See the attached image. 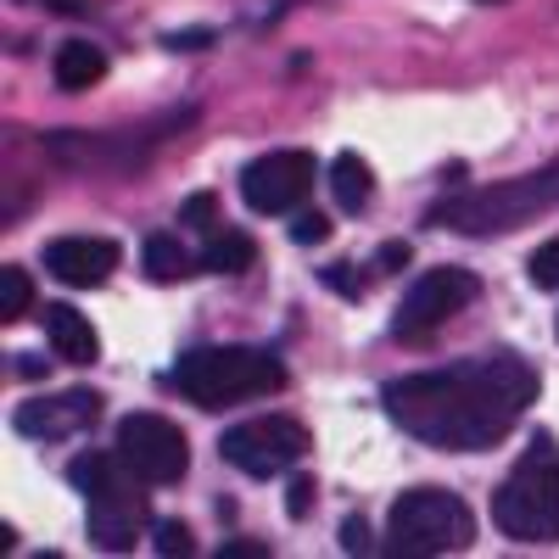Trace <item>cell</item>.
I'll use <instances>...</instances> for the list:
<instances>
[{
	"label": "cell",
	"mask_w": 559,
	"mask_h": 559,
	"mask_svg": "<svg viewBox=\"0 0 559 559\" xmlns=\"http://www.w3.org/2000/svg\"><path fill=\"white\" fill-rule=\"evenodd\" d=\"M543 381L521 353H481L442 369H414L381 386V408L397 431L437 453H487L521 426Z\"/></svg>",
	"instance_id": "obj_1"
},
{
	"label": "cell",
	"mask_w": 559,
	"mask_h": 559,
	"mask_svg": "<svg viewBox=\"0 0 559 559\" xmlns=\"http://www.w3.org/2000/svg\"><path fill=\"white\" fill-rule=\"evenodd\" d=\"M559 207V163H543L521 179L476 185V191H453L426 207V224H442L453 236H503V229H526L543 213Z\"/></svg>",
	"instance_id": "obj_2"
},
{
	"label": "cell",
	"mask_w": 559,
	"mask_h": 559,
	"mask_svg": "<svg viewBox=\"0 0 559 559\" xmlns=\"http://www.w3.org/2000/svg\"><path fill=\"white\" fill-rule=\"evenodd\" d=\"M68 481L84 492V532L102 554H129L140 537H152V509L146 481L112 453H79L68 464Z\"/></svg>",
	"instance_id": "obj_3"
},
{
	"label": "cell",
	"mask_w": 559,
	"mask_h": 559,
	"mask_svg": "<svg viewBox=\"0 0 559 559\" xmlns=\"http://www.w3.org/2000/svg\"><path fill=\"white\" fill-rule=\"evenodd\" d=\"M168 386L197 408H229V403L280 392L286 386V364L269 347H197L168 369Z\"/></svg>",
	"instance_id": "obj_4"
},
{
	"label": "cell",
	"mask_w": 559,
	"mask_h": 559,
	"mask_svg": "<svg viewBox=\"0 0 559 559\" xmlns=\"http://www.w3.org/2000/svg\"><path fill=\"white\" fill-rule=\"evenodd\" d=\"M492 526L509 543H559V442L548 431L515 459L492 492Z\"/></svg>",
	"instance_id": "obj_5"
},
{
	"label": "cell",
	"mask_w": 559,
	"mask_h": 559,
	"mask_svg": "<svg viewBox=\"0 0 559 559\" xmlns=\"http://www.w3.org/2000/svg\"><path fill=\"white\" fill-rule=\"evenodd\" d=\"M476 543L471 503L448 487H408L386 509V554L392 559H426V554H459Z\"/></svg>",
	"instance_id": "obj_6"
},
{
	"label": "cell",
	"mask_w": 559,
	"mask_h": 559,
	"mask_svg": "<svg viewBox=\"0 0 559 559\" xmlns=\"http://www.w3.org/2000/svg\"><path fill=\"white\" fill-rule=\"evenodd\" d=\"M313 448L308 426L292 414H258V419H241L218 437V453L229 471H241L252 481H269V476H286L292 464H302Z\"/></svg>",
	"instance_id": "obj_7"
},
{
	"label": "cell",
	"mask_w": 559,
	"mask_h": 559,
	"mask_svg": "<svg viewBox=\"0 0 559 559\" xmlns=\"http://www.w3.org/2000/svg\"><path fill=\"white\" fill-rule=\"evenodd\" d=\"M481 297V280L471 269H459V263H442V269H426L414 280V286L403 292L397 313H392V336L397 342H426L431 331H442V324L459 313V308H471Z\"/></svg>",
	"instance_id": "obj_8"
},
{
	"label": "cell",
	"mask_w": 559,
	"mask_h": 559,
	"mask_svg": "<svg viewBox=\"0 0 559 559\" xmlns=\"http://www.w3.org/2000/svg\"><path fill=\"white\" fill-rule=\"evenodd\" d=\"M118 459L146 487H174L185 471H191L185 431L174 426L168 414H123L118 419Z\"/></svg>",
	"instance_id": "obj_9"
},
{
	"label": "cell",
	"mask_w": 559,
	"mask_h": 559,
	"mask_svg": "<svg viewBox=\"0 0 559 559\" xmlns=\"http://www.w3.org/2000/svg\"><path fill=\"white\" fill-rule=\"evenodd\" d=\"M313 191V152H263L241 168V197L252 213H292Z\"/></svg>",
	"instance_id": "obj_10"
},
{
	"label": "cell",
	"mask_w": 559,
	"mask_h": 559,
	"mask_svg": "<svg viewBox=\"0 0 559 559\" xmlns=\"http://www.w3.org/2000/svg\"><path fill=\"white\" fill-rule=\"evenodd\" d=\"M102 419V397L96 392H62V397H34L12 414L17 437H34V442H68L79 431H90Z\"/></svg>",
	"instance_id": "obj_11"
},
{
	"label": "cell",
	"mask_w": 559,
	"mask_h": 559,
	"mask_svg": "<svg viewBox=\"0 0 559 559\" xmlns=\"http://www.w3.org/2000/svg\"><path fill=\"white\" fill-rule=\"evenodd\" d=\"M39 263L51 269L62 286L90 292V286H107V274L118 269V241H107V236H57V241H45Z\"/></svg>",
	"instance_id": "obj_12"
},
{
	"label": "cell",
	"mask_w": 559,
	"mask_h": 559,
	"mask_svg": "<svg viewBox=\"0 0 559 559\" xmlns=\"http://www.w3.org/2000/svg\"><path fill=\"white\" fill-rule=\"evenodd\" d=\"M45 336H51V353L68 358V364H96V358H102L96 324H90L79 308H68V302H51V308H45Z\"/></svg>",
	"instance_id": "obj_13"
},
{
	"label": "cell",
	"mask_w": 559,
	"mask_h": 559,
	"mask_svg": "<svg viewBox=\"0 0 559 559\" xmlns=\"http://www.w3.org/2000/svg\"><path fill=\"white\" fill-rule=\"evenodd\" d=\"M331 197H336L342 213H364L369 207V197H376V174H369V163L358 152H342L331 163Z\"/></svg>",
	"instance_id": "obj_14"
},
{
	"label": "cell",
	"mask_w": 559,
	"mask_h": 559,
	"mask_svg": "<svg viewBox=\"0 0 559 559\" xmlns=\"http://www.w3.org/2000/svg\"><path fill=\"white\" fill-rule=\"evenodd\" d=\"M252 263H258V247H252V236H241V229L207 236V247L197 258V269H207V274H247Z\"/></svg>",
	"instance_id": "obj_15"
},
{
	"label": "cell",
	"mask_w": 559,
	"mask_h": 559,
	"mask_svg": "<svg viewBox=\"0 0 559 559\" xmlns=\"http://www.w3.org/2000/svg\"><path fill=\"white\" fill-rule=\"evenodd\" d=\"M107 73V57H102V45H90V39H73L57 51V84L62 90H90V84H102Z\"/></svg>",
	"instance_id": "obj_16"
},
{
	"label": "cell",
	"mask_w": 559,
	"mask_h": 559,
	"mask_svg": "<svg viewBox=\"0 0 559 559\" xmlns=\"http://www.w3.org/2000/svg\"><path fill=\"white\" fill-rule=\"evenodd\" d=\"M140 263H146V280H157V286H174V280H185L197 269V258L185 252L174 236H146V247H140Z\"/></svg>",
	"instance_id": "obj_17"
},
{
	"label": "cell",
	"mask_w": 559,
	"mask_h": 559,
	"mask_svg": "<svg viewBox=\"0 0 559 559\" xmlns=\"http://www.w3.org/2000/svg\"><path fill=\"white\" fill-rule=\"evenodd\" d=\"M28 302H34L28 269H23V263H7V269H0V324H17Z\"/></svg>",
	"instance_id": "obj_18"
},
{
	"label": "cell",
	"mask_w": 559,
	"mask_h": 559,
	"mask_svg": "<svg viewBox=\"0 0 559 559\" xmlns=\"http://www.w3.org/2000/svg\"><path fill=\"white\" fill-rule=\"evenodd\" d=\"M152 543H157V554H168V559L197 554V543H191V526H185V521H157V526H152Z\"/></svg>",
	"instance_id": "obj_19"
},
{
	"label": "cell",
	"mask_w": 559,
	"mask_h": 559,
	"mask_svg": "<svg viewBox=\"0 0 559 559\" xmlns=\"http://www.w3.org/2000/svg\"><path fill=\"white\" fill-rule=\"evenodd\" d=\"M526 269H532V286H537V292H559V236L543 241V247L532 252Z\"/></svg>",
	"instance_id": "obj_20"
},
{
	"label": "cell",
	"mask_w": 559,
	"mask_h": 559,
	"mask_svg": "<svg viewBox=\"0 0 559 559\" xmlns=\"http://www.w3.org/2000/svg\"><path fill=\"white\" fill-rule=\"evenodd\" d=\"M324 236H331V218H324V213H297L292 218V241L297 247H319Z\"/></svg>",
	"instance_id": "obj_21"
},
{
	"label": "cell",
	"mask_w": 559,
	"mask_h": 559,
	"mask_svg": "<svg viewBox=\"0 0 559 559\" xmlns=\"http://www.w3.org/2000/svg\"><path fill=\"white\" fill-rule=\"evenodd\" d=\"M213 213H218V197H213V191H202V197H185V207H179V224L202 229V224H213Z\"/></svg>",
	"instance_id": "obj_22"
},
{
	"label": "cell",
	"mask_w": 559,
	"mask_h": 559,
	"mask_svg": "<svg viewBox=\"0 0 559 559\" xmlns=\"http://www.w3.org/2000/svg\"><path fill=\"white\" fill-rule=\"evenodd\" d=\"M308 509H313V476H292V481H286V515L302 521Z\"/></svg>",
	"instance_id": "obj_23"
},
{
	"label": "cell",
	"mask_w": 559,
	"mask_h": 559,
	"mask_svg": "<svg viewBox=\"0 0 559 559\" xmlns=\"http://www.w3.org/2000/svg\"><path fill=\"white\" fill-rule=\"evenodd\" d=\"M342 548L347 554H369L376 543H369V521L364 515H347V526H342Z\"/></svg>",
	"instance_id": "obj_24"
},
{
	"label": "cell",
	"mask_w": 559,
	"mask_h": 559,
	"mask_svg": "<svg viewBox=\"0 0 559 559\" xmlns=\"http://www.w3.org/2000/svg\"><path fill=\"white\" fill-rule=\"evenodd\" d=\"M12 376H23V381H45V376H51V358H39V353H17V358H12Z\"/></svg>",
	"instance_id": "obj_25"
},
{
	"label": "cell",
	"mask_w": 559,
	"mask_h": 559,
	"mask_svg": "<svg viewBox=\"0 0 559 559\" xmlns=\"http://www.w3.org/2000/svg\"><path fill=\"white\" fill-rule=\"evenodd\" d=\"M319 280H324V286H331V292H342V297H358V280L347 274V263H331V269H319Z\"/></svg>",
	"instance_id": "obj_26"
},
{
	"label": "cell",
	"mask_w": 559,
	"mask_h": 559,
	"mask_svg": "<svg viewBox=\"0 0 559 559\" xmlns=\"http://www.w3.org/2000/svg\"><path fill=\"white\" fill-rule=\"evenodd\" d=\"M403 263H408V241H386V247L376 252V269H381V274H392V269H403Z\"/></svg>",
	"instance_id": "obj_27"
},
{
	"label": "cell",
	"mask_w": 559,
	"mask_h": 559,
	"mask_svg": "<svg viewBox=\"0 0 559 559\" xmlns=\"http://www.w3.org/2000/svg\"><path fill=\"white\" fill-rule=\"evenodd\" d=\"M218 559H269V543H224Z\"/></svg>",
	"instance_id": "obj_28"
},
{
	"label": "cell",
	"mask_w": 559,
	"mask_h": 559,
	"mask_svg": "<svg viewBox=\"0 0 559 559\" xmlns=\"http://www.w3.org/2000/svg\"><path fill=\"white\" fill-rule=\"evenodd\" d=\"M168 45H174V51H202V45H213V34H207V28H202V34H174Z\"/></svg>",
	"instance_id": "obj_29"
},
{
	"label": "cell",
	"mask_w": 559,
	"mask_h": 559,
	"mask_svg": "<svg viewBox=\"0 0 559 559\" xmlns=\"http://www.w3.org/2000/svg\"><path fill=\"white\" fill-rule=\"evenodd\" d=\"M51 12H84V0H51Z\"/></svg>",
	"instance_id": "obj_30"
},
{
	"label": "cell",
	"mask_w": 559,
	"mask_h": 559,
	"mask_svg": "<svg viewBox=\"0 0 559 559\" xmlns=\"http://www.w3.org/2000/svg\"><path fill=\"white\" fill-rule=\"evenodd\" d=\"M481 7H498V0H481Z\"/></svg>",
	"instance_id": "obj_31"
},
{
	"label": "cell",
	"mask_w": 559,
	"mask_h": 559,
	"mask_svg": "<svg viewBox=\"0 0 559 559\" xmlns=\"http://www.w3.org/2000/svg\"><path fill=\"white\" fill-rule=\"evenodd\" d=\"M554 331H559V324H554Z\"/></svg>",
	"instance_id": "obj_32"
}]
</instances>
